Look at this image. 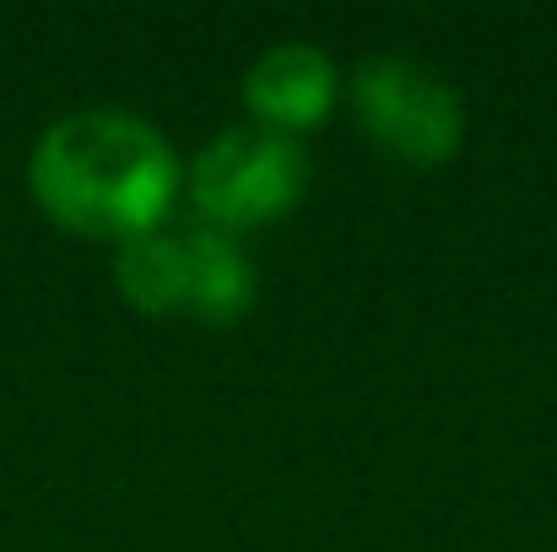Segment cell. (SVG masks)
<instances>
[{"instance_id": "cell-2", "label": "cell", "mask_w": 557, "mask_h": 552, "mask_svg": "<svg viewBox=\"0 0 557 552\" xmlns=\"http://www.w3.org/2000/svg\"><path fill=\"white\" fill-rule=\"evenodd\" d=\"M114 282L147 315L233 320L255 298V266L216 222H152L131 233Z\"/></svg>"}, {"instance_id": "cell-5", "label": "cell", "mask_w": 557, "mask_h": 552, "mask_svg": "<svg viewBox=\"0 0 557 552\" xmlns=\"http://www.w3.org/2000/svg\"><path fill=\"white\" fill-rule=\"evenodd\" d=\"M244 93H249V103L260 109L265 125L298 131V125H314L331 109V98H336V65L314 44H271L244 71Z\"/></svg>"}, {"instance_id": "cell-1", "label": "cell", "mask_w": 557, "mask_h": 552, "mask_svg": "<svg viewBox=\"0 0 557 552\" xmlns=\"http://www.w3.org/2000/svg\"><path fill=\"white\" fill-rule=\"evenodd\" d=\"M33 189L60 222L131 238L163 222L180 189V158L147 120L125 109H82L44 131Z\"/></svg>"}, {"instance_id": "cell-4", "label": "cell", "mask_w": 557, "mask_h": 552, "mask_svg": "<svg viewBox=\"0 0 557 552\" xmlns=\"http://www.w3.org/2000/svg\"><path fill=\"white\" fill-rule=\"evenodd\" d=\"M352 103L373 142L411 163L449 158L466 131L455 87L433 65H417L406 54H369L352 76Z\"/></svg>"}, {"instance_id": "cell-3", "label": "cell", "mask_w": 557, "mask_h": 552, "mask_svg": "<svg viewBox=\"0 0 557 552\" xmlns=\"http://www.w3.org/2000/svg\"><path fill=\"white\" fill-rule=\"evenodd\" d=\"M309 184V152L293 131L276 125H233L222 131L189 169L195 206L216 228H244L287 211Z\"/></svg>"}]
</instances>
